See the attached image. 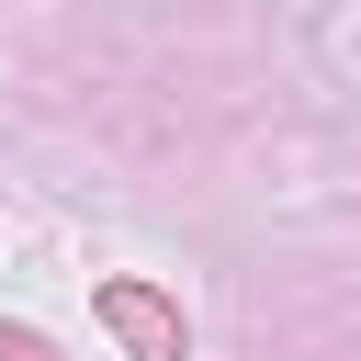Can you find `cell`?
Listing matches in <instances>:
<instances>
[{
    "label": "cell",
    "mask_w": 361,
    "mask_h": 361,
    "mask_svg": "<svg viewBox=\"0 0 361 361\" xmlns=\"http://www.w3.org/2000/svg\"><path fill=\"white\" fill-rule=\"evenodd\" d=\"M0 361H56V350H45L34 327H0Z\"/></svg>",
    "instance_id": "7a4b0ae2"
},
{
    "label": "cell",
    "mask_w": 361,
    "mask_h": 361,
    "mask_svg": "<svg viewBox=\"0 0 361 361\" xmlns=\"http://www.w3.org/2000/svg\"><path fill=\"white\" fill-rule=\"evenodd\" d=\"M102 327H113L135 361H180V305L147 293V282H102Z\"/></svg>",
    "instance_id": "6da1fadb"
}]
</instances>
